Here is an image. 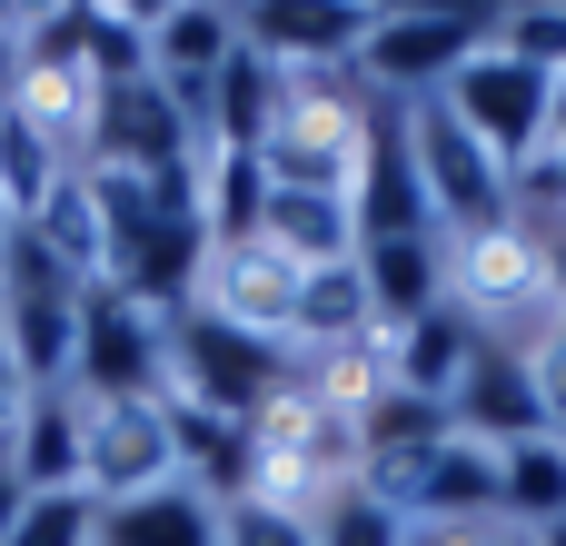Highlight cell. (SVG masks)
<instances>
[{"instance_id":"1","label":"cell","mask_w":566,"mask_h":546,"mask_svg":"<svg viewBox=\"0 0 566 546\" xmlns=\"http://www.w3.org/2000/svg\"><path fill=\"white\" fill-rule=\"evenodd\" d=\"M368 109H378V90L358 70H289L279 80V119L259 139L269 179L279 189H338L348 199L358 149H368Z\"/></svg>"},{"instance_id":"2","label":"cell","mask_w":566,"mask_h":546,"mask_svg":"<svg viewBox=\"0 0 566 546\" xmlns=\"http://www.w3.org/2000/svg\"><path fill=\"white\" fill-rule=\"evenodd\" d=\"M249 448H259V487L249 497H279V507H308L318 517V497H338V487H358V418L348 408H328L308 378H289L259 418H249Z\"/></svg>"},{"instance_id":"3","label":"cell","mask_w":566,"mask_h":546,"mask_svg":"<svg viewBox=\"0 0 566 546\" xmlns=\"http://www.w3.org/2000/svg\"><path fill=\"white\" fill-rule=\"evenodd\" d=\"M488 40H497V10H368L358 80L378 99H438Z\"/></svg>"},{"instance_id":"4","label":"cell","mask_w":566,"mask_h":546,"mask_svg":"<svg viewBox=\"0 0 566 546\" xmlns=\"http://www.w3.org/2000/svg\"><path fill=\"white\" fill-rule=\"evenodd\" d=\"M289 378H298V358H289V348L239 338V328H219V318H199V308H179V318H169V398L219 408V418H239V428H249Z\"/></svg>"},{"instance_id":"5","label":"cell","mask_w":566,"mask_h":546,"mask_svg":"<svg viewBox=\"0 0 566 546\" xmlns=\"http://www.w3.org/2000/svg\"><path fill=\"white\" fill-rule=\"evenodd\" d=\"M408 149H418V189H428L438 239H488V229H507V169L458 129L448 99H408Z\"/></svg>"},{"instance_id":"6","label":"cell","mask_w":566,"mask_h":546,"mask_svg":"<svg viewBox=\"0 0 566 546\" xmlns=\"http://www.w3.org/2000/svg\"><path fill=\"white\" fill-rule=\"evenodd\" d=\"M70 398L119 408V398H169V318H149L119 288L80 298V358H70Z\"/></svg>"},{"instance_id":"7","label":"cell","mask_w":566,"mask_h":546,"mask_svg":"<svg viewBox=\"0 0 566 546\" xmlns=\"http://www.w3.org/2000/svg\"><path fill=\"white\" fill-rule=\"evenodd\" d=\"M80 408H90V398H80ZM159 487H179L169 398L90 408V418H80V497H90V507H129V497H159Z\"/></svg>"},{"instance_id":"8","label":"cell","mask_w":566,"mask_h":546,"mask_svg":"<svg viewBox=\"0 0 566 546\" xmlns=\"http://www.w3.org/2000/svg\"><path fill=\"white\" fill-rule=\"evenodd\" d=\"M438 99L458 109V129H468L497 169H527V159H537V139H547V70H527V60H517V50H497V40H488V50H478Z\"/></svg>"},{"instance_id":"9","label":"cell","mask_w":566,"mask_h":546,"mask_svg":"<svg viewBox=\"0 0 566 546\" xmlns=\"http://www.w3.org/2000/svg\"><path fill=\"white\" fill-rule=\"evenodd\" d=\"M298 288H308V269H289L269 239H209V259H199V318H219V328H239V338H269V348H289L298 338Z\"/></svg>"},{"instance_id":"10","label":"cell","mask_w":566,"mask_h":546,"mask_svg":"<svg viewBox=\"0 0 566 546\" xmlns=\"http://www.w3.org/2000/svg\"><path fill=\"white\" fill-rule=\"evenodd\" d=\"M348 209H358V249L368 239H428V189H418V149H408V99H378L368 109V149H358V179H348Z\"/></svg>"},{"instance_id":"11","label":"cell","mask_w":566,"mask_h":546,"mask_svg":"<svg viewBox=\"0 0 566 546\" xmlns=\"http://www.w3.org/2000/svg\"><path fill=\"white\" fill-rule=\"evenodd\" d=\"M448 418H458V438H478V448H527V438H557L547 428V398H537V368L517 358V348H478V368L458 378V398H448Z\"/></svg>"},{"instance_id":"12","label":"cell","mask_w":566,"mask_h":546,"mask_svg":"<svg viewBox=\"0 0 566 546\" xmlns=\"http://www.w3.org/2000/svg\"><path fill=\"white\" fill-rule=\"evenodd\" d=\"M249 50L279 70H358L368 40V0H318V10H239Z\"/></svg>"},{"instance_id":"13","label":"cell","mask_w":566,"mask_h":546,"mask_svg":"<svg viewBox=\"0 0 566 546\" xmlns=\"http://www.w3.org/2000/svg\"><path fill=\"white\" fill-rule=\"evenodd\" d=\"M169 458H179V487H199L209 507H229V497L259 487V448H249V428L219 418V408L169 398Z\"/></svg>"},{"instance_id":"14","label":"cell","mask_w":566,"mask_h":546,"mask_svg":"<svg viewBox=\"0 0 566 546\" xmlns=\"http://www.w3.org/2000/svg\"><path fill=\"white\" fill-rule=\"evenodd\" d=\"M259 239H269L289 269H338V259H358V209H348L338 189H279V179H269Z\"/></svg>"},{"instance_id":"15","label":"cell","mask_w":566,"mask_h":546,"mask_svg":"<svg viewBox=\"0 0 566 546\" xmlns=\"http://www.w3.org/2000/svg\"><path fill=\"white\" fill-rule=\"evenodd\" d=\"M0 338H10V358H20V378H30V398H40V388H70L80 298H70V288H0Z\"/></svg>"},{"instance_id":"16","label":"cell","mask_w":566,"mask_h":546,"mask_svg":"<svg viewBox=\"0 0 566 546\" xmlns=\"http://www.w3.org/2000/svg\"><path fill=\"white\" fill-rule=\"evenodd\" d=\"M239 50V10H149V80H169L189 109H199V90L219 80V60ZM209 129V119H199Z\"/></svg>"},{"instance_id":"17","label":"cell","mask_w":566,"mask_h":546,"mask_svg":"<svg viewBox=\"0 0 566 546\" xmlns=\"http://www.w3.org/2000/svg\"><path fill=\"white\" fill-rule=\"evenodd\" d=\"M358 279L378 298V328H408V318L448 308V239L438 229L428 239H368L358 249Z\"/></svg>"},{"instance_id":"18","label":"cell","mask_w":566,"mask_h":546,"mask_svg":"<svg viewBox=\"0 0 566 546\" xmlns=\"http://www.w3.org/2000/svg\"><path fill=\"white\" fill-rule=\"evenodd\" d=\"M478 328H468V308H428V318H408V328H388V378L408 388V398H458V378L478 368Z\"/></svg>"},{"instance_id":"19","label":"cell","mask_w":566,"mask_h":546,"mask_svg":"<svg viewBox=\"0 0 566 546\" xmlns=\"http://www.w3.org/2000/svg\"><path fill=\"white\" fill-rule=\"evenodd\" d=\"M279 60H259L249 50V30H239V50L219 60V80L199 90V119H209V149H259L269 139V119H279Z\"/></svg>"},{"instance_id":"20","label":"cell","mask_w":566,"mask_h":546,"mask_svg":"<svg viewBox=\"0 0 566 546\" xmlns=\"http://www.w3.org/2000/svg\"><path fill=\"white\" fill-rule=\"evenodd\" d=\"M20 229L70 269V288H80V298H90V288H109V229H99V199H90V179H80V169H70V179L30 209Z\"/></svg>"},{"instance_id":"21","label":"cell","mask_w":566,"mask_h":546,"mask_svg":"<svg viewBox=\"0 0 566 546\" xmlns=\"http://www.w3.org/2000/svg\"><path fill=\"white\" fill-rule=\"evenodd\" d=\"M80 398L70 388H40L30 408H20V428H10V477L30 487V497H50V487H80Z\"/></svg>"},{"instance_id":"22","label":"cell","mask_w":566,"mask_h":546,"mask_svg":"<svg viewBox=\"0 0 566 546\" xmlns=\"http://www.w3.org/2000/svg\"><path fill=\"white\" fill-rule=\"evenodd\" d=\"M478 517H497V448L448 438L418 468V527H478Z\"/></svg>"},{"instance_id":"23","label":"cell","mask_w":566,"mask_h":546,"mask_svg":"<svg viewBox=\"0 0 566 546\" xmlns=\"http://www.w3.org/2000/svg\"><path fill=\"white\" fill-rule=\"evenodd\" d=\"M348 338H378V298H368L358 259H338V269H308V288H298V338H289V358H318V348H348Z\"/></svg>"},{"instance_id":"24","label":"cell","mask_w":566,"mask_h":546,"mask_svg":"<svg viewBox=\"0 0 566 546\" xmlns=\"http://www.w3.org/2000/svg\"><path fill=\"white\" fill-rule=\"evenodd\" d=\"M90 546H219V507L199 487H159V497H129V507H99Z\"/></svg>"},{"instance_id":"25","label":"cell","mask_w":566,"mask_h":546,"mask_svg":"<svg viewBox=\"0 0 566 546\" xmlns=\"http://www.w3.org/2000/svg\"><path fill=\"white\" fill-rule=\"evenodd\" d=\"M448 438H458V418H448L438 398L388 388L378 408H358V458H368V468H418V458H438Z\"/></svg>"},{"instance_id":"26","label":"cell","mask_w":566,"mask_h":546,"mask_svg":"<svg viewBox=\"0 0 566 546\" xmlns=\"http://www.w3.org/2000/svg\"><path fill=\"white\" fill-rule=\"evenodd\" d=\"M497 517L507 527H566V438H527L497 458Z\"/></svg>"},{"instance_id":"27","label":"cell","mask_w":566,"mask_h":546,"mask_svg":"<svg viewBox=\"0 0 566 546\" xmlns=\"http://www.w3.org/2000/svg\"><path fill=\"white\" fill-rule=\"evenodd\" d=\"M259 209H269V159L259 149H209V169H199V229L209 239H259Z\"/></svg>"},{"instance_id":"28","label":"cell","mask_w":566,"mask_h":546,"mask_svg":"<svg viewBox=\"0 0 566 546\" xmlns=\"http://www.w3.org/2000/svg\"><path fill=\"white\" fill-rule=\"evenodd\" d=\"M60 179H70V169H60V159H50V149H40L20 119H10V109H0V199H10V219H30V209H40Z\"/></svg>"},{"instance_id":"29","label":"cell","mask_w":566,"mask_h":546,"mask_svg":"<svg viewBox=\"0 0 566 546\" xmlns=\"http://www.w3.org/2000/svg\"><path fill=\"white\" fill-rule=\"evenodd\" d=\"M418 527L398 517V507H378L368 487H338V497H318V546H408Z\"/></svg>"},{"instance_id":"30","label":"cell","mask_w":566,"mask_h":546,"mask_svg":"<svg viewBox=\"0 0 566 546\" xmlns=\"http://www.w3.org/2000/svg\"><path fill=\"white\" fill-rule=\"evenodd\" d=\"M219 546H318V517L279 507V497H229L219 507Z\"/></svg>"},{"instance_id":"31","label":"cell","mask_w":566,"mask_h":546,"mask_svg":"<svg viewBox=\"0 0 566 546\" xmlns=\"http://www.w3.org/2000/svg\"><path fill=\"white\" fill-rule=\"evenodd\" d=\"M90 537H99V507H90L80 487L30 497V507H20V527H10V546H90Z\"/></svg>"},{"instance_id":"32","label":"cell","mask_w":566,"mask_h":546,"mask_svg":"<svg viewBox=\"0 0 566 546\" xmlns=\"http://www.w3.org/2000/svg\"><path fill=\"white\" fill-rule=\"evenodd\" d=\"M497 50H517L527 70H566V10H497Z\"/></svg>"},{"instance_id":"33","label":"cell","mask_w":566,"mask_h":546,"mask_svg":"<svg viewBox=\"0 0 566 546\" xmlns=\"http://www.w3.org/2000/svg\"><path fill=\"white\" fill-rule=\"evenodd\" d=\"M527 368H537V398H547V428L566 438V328L547 338V348H537V358H527Z\"/></svg>"},{"instance_id":"34","label":"cell","mask_w":566,"mask_h":546,"mask_svg":"<svg viewBox=\"0 0 566 546\" xmlns=\"http://www.w3.org/2000/svg\"><path fill=\"white\" fill-rule=\"evenodd\" d=\"M408 546H527V527H507V517H478V527H418Z\"/></svg>"},{"instance_id":"35","label":"cell","mask_w":566,"mask_h":546,"mask_svg":"<svg viewBox=\"0 0 566 546\" xmlns=\"http://www.w3.org/2000/svg\"><path fill=\"white\" fill-rule=\"evenodd\" d=\"M20 20L30 10H0V109H10V80H20Z\"/></svg>"},{"instance_id":"36","label":"cell","mask_w":566,"mask_h":546,"mask_svg":"<svg viewBox=\"0 0 566 546\" xmlns=\"http://www.w3.org/2000/svg\"><path fill=\"white\" fill-rule=\"evenodd\" d=\"M20 507H30V487L10 477V448H0V546H10V527H20Z\"/></svg>"},{"instance_id":"37","label":"cell","mask_w":566,"mask_h":546,"mask_svg":"<svg viewBox=\"0 0 566 546\" xmlns=\"http://www.w3.org/2000/svg\"><path fill=\"white\" fill-rule=\"evenodd\" d=\"M527 546H566V527H537V537H527Z\"/></svg>"},{"instance_id":"38","label":"cell","mask_w":566,"mask_h":546,"mask_svg":"<svg viewBox=\"0 0 566 546\" xmlns=\"http://www.w3.org/2000/svg\"><path fill=\"white\" fill-rule=\"evenodd\" d=\"M10 229H20V219H10V199H0V249H10Z\"/></svg>"}]
</instances>
